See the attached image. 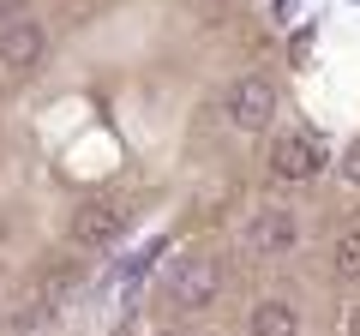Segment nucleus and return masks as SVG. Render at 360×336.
I'll return each instance as SVG.
<instances>
[{
    "label": "nucleus",
    "mask_w": 360,
    "mask_h": 336,
    "mask_svg": "<svg viewBox=\"0 0 360 336\" xmlns=\"http://www.w3.org/2000/svg\"><path fill=\"white\" fill-rule=\"evenodd\" d=\"M150 336H180V330H150Z\"/></svg>",
    "instance_id": "nucleus-13"
},
{
    "label": "nucleus",
    "mask_w": 360,
    "mask_h": 336,
    "mask_svg": "<svg viewBox=\"0 0 360 336\" xmlns=\"http://www.w3.org/2000/svg\"><path fill=\"white\" fill-rule=\"evenodd\" d=\"M132 228V210H127V198H84V205L72 210V222H66V234H72L78 246H90V252H96V246H115L120 234Z\"/></svg>",
    "instance_id": "nucleus-3"
},
{
    "label": "nucleus",
    "mask_w": 360,
    "mask_h": 336,
    "mask_svg": "<svg viewBox=\"0 0 360 336\" xmlns=\"http://www.w3.org/2000/svg\"><path fill=\"white\" fill-rule=\"evenodd\" d=\"M66 6H72V13H90V6H103V0H66Z\"/></svg>",
    "instance_id": "nucleus-11"
},
{
    "label": "nucleus",
    "mask_w": 360,
    "mask_h": 336,
    "mask_svg": "<svg viewBox=\"0 0 360 336\" xmlns=\"http://www.w3.org/2000/svg\"><path fill=\"white\" fill-rule=\"evenodd\" d=\"M330 276L348 288H360V228H342L330 240Z\"/></svg>",
    "instance_id": "nucleus-8"
},
{
    "label": "nucleus",
    "mask_w": 360,
    "mask_h": 336,
    "mask_svg": "<svg viewBox=\"0 0 360 336\" xmlns=\"http://www.w3.org/2000/svg\"><path fill=\"white\" fill-rule=\"evenodd\" d=\"M336 174H342L348 186H360V138H354V144L342 150V162H336Z\"/></svg>",
    "instance_id": "nucleus-9"
},
{
    "label": "nucleus",
    "mask_w": 360,
    "mask_h": 336,
    "mask_svg": "<svg viewBox=\"0 0 360 336\" xmlns=\"http://www.w3.org/2000/svg\"><path fill=\"white\" fill-rule=\"evenodd\" d=\"M264 174H270L276 186H307V181H319V174H324V144L312 138V132H300V127L276 132L270 150H264Z\"/></svg>",
    "instance_id": "nucleus-1"
},
{
    "label": "nucleus",
    "mask_w": 360,
    "mask_h": 336,
    "mask_svg": "<svg viewBox=\"0 0 360 336\" xmlns=\"http://www.w3.org/2000/svg\"><path fill=\"white\" fill-rule=\"evenodd\" d=\"M30 13V0H0V25H6V18H25Z\"/></svg>",
    "instance_id": "nucleus-10"
},
{
    "label": "nucleus",
    "mask_w": 360,
    "mask_h": 336,
    "mask_svg": "<svg viewBox=\"0 0 360 336\" xmlns=\"http://www.w3.org/2000/svg\"><path fill=\"white\" fill-rule=\"evenodd\" d=\"M246 246H252L258 259H288V252L300 246V217H295V210H283V205L258 210V217L246 222Z\"/></svg>",
    "instance_id": "nucleus-5"
},
{
    "label": "nucleus",
    "mask_w": 360,
    "mask_h": 336,
    "mask_svg": "<svg viewBox=\"0 0 360 336\" xmlns=\"http://www.w3.org/2000/svg\"><path fill=\"white\" fill-rule=\"evenodd\" d=\"M162 295H168V306H180V312H205L210 300L222 295V264L186 252V259H174L162 271Z\"/></svg>",
    "instance_id": "nucleus-2"
},
{
    "label": "nucleus",
    "mask_w": 360,
    "mask_h": 336,
    "mask_svg": "<svg viewBox=\"0 0 360 336\" xmlns=\"http://www.w3.org/2000/svg\"><path fill=\"white\" fill-rule=\"evenodd\" d=\"M222 115L240 132L270 127V115H276V84H270V72H240L229 91H222Z\"/></svg>",
    "instance_id": "nucleus-4"
},
{
    "label": "nucleus",
    "mask_w": 360,
    "mask_h": 336,
    "mask_svg": "<svg viewBox=\"0 0 360 336\" xmlns=\"http://www.w3.org/2000/svg\"><path fill=\"white\" fill-rule=\"evenodd\" d=\"M348 336H360V306H354V312H348Z\"/></svg>",
    "instance_id": "nucleus-12"
},
{
    "label": "nucleus",
    "mask_w": 360,
    "mask_h": 336,
    "mask_svg": "<svg viewBox=\"0 0 360 336\" xmlns=\"http://www.w3.org/2000/svg\"><path fill=\"white\" fill-rule=\"evenodd\" d=\"M42 54H49V25L42 18L25 13V18H6L0 25V66L6 72H30Z\"/></svg>",
    "instance_id": "nucleus-6"
},
{
    "label": "nucleus",
    "mask_w": 360,
    "mask_h": 336,
    "mask_svg": "<svg viewBox=\"0 0 360 336\" xmlns=\"http://www.w3.org/2000/svg\"><path fill=\"white\" fill-rule=\"evenodd\" d=\"M246 336H300V306L295 300H258L246 318Z\"/></svg>",
    "instance_id": "nucleus-7"
}]
</instances>
